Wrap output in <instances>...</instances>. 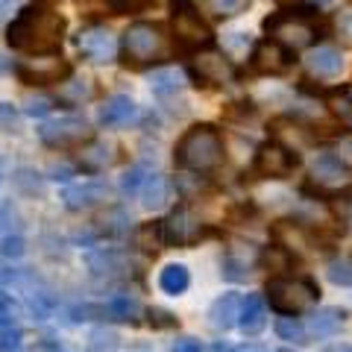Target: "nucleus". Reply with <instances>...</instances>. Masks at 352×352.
Instances as JSON below:
<instances>
[{"label":"nucleus","instance_id":"obj_1","mask_svg":"<svg viewBox=\"0 0 352 352\" xmlns=\"http://www.w3.org/2000/svg\"><path fill=\"white\" fill-rule=\"evenodd\" d=\"M65 38V18L47 6H24L6 27L9 47L27 56L59 53Z\"/></svg>","mask_w":352,"mask_h":352},{"label":"nucleus","instance_id":"obj_2","mask_svg":"<svg viewBox=\"0 0 352 352\" xmlns=\"http://www.w3.org/2000/svg\"><path fill=\"white\" fill-rule=\"evenodd\" d=\"M223 156H226L223 135H220V129H214L212 124H194L191 129H185L173 150L176 168L191 170V173L217 170L220 164H223Z\"/></svg>","mask_w":352,"mask_h":352},{"label":"nucleus","instance_id":"obj_3","mask_svg":"<svg viewBox=\"0 0 352 352\" xmlns=\"http://www.w3.org/2000/svg\"><path fill=\"white\" fill-rule=\"evenodd\" d=\"M120 53H124V62L129 68H147V65H156L170 56V41L159 24L135 21L120 38Z\"/></svg>","mask_w":352,"mask_h":352},{"label":"nucleus","instance_id":"obj_4","mask_svg":"<svg viewBox=\"0 0 352 352\" xmlns=\"http://www.w3.org/2000/svg\"><path fill=\"white\" fill-rule=\"evenodd\" d=\"M320 300V288L311 279H291V276H279L267 282V302L270 308H276L285 317H296L311 311Z\"/></svg>","mask_w":352,"mask_h":352},{"label":"nucleus","instance_id":"obj_5","mask_svg":"<svg viewBox=\"0 0 352 352\" xmlns=\"http://www.w3.org/2000/svg\"><path fill=\"white\" fill-rule=\"evenodd\" d=\"M264 30H267V36L273 41H279L285 44L288 50H302L308 47L314 38H317V21L305 12V9H291V12H276L273 18L264 21Z\"/></svg>","mask_w":352,"mask_h":352},{"label":"nucleus","instance_id":"obj_6","mask_svg":"<svg viewBox=\"0 0 352 352\" xmlns=\"http://www.w3.org/2000/svg\"><path fill=\"white\" fill-rule=\"evenodd\" d=\"M170 27L176 41L182 44L185 50H203L212 47V30L200 18V12L194 9L191 0H173L170 3Z\"/></svg>","mask_w":352,"mask_h":352},{"label":"nucleus","instance_id":"obj_7","mask_svg":"<svg viewBox=\"0 0 352 352\" xmlns=\"http://www.w3.org/2000/svg\"><path fill=\"white\" fill-rule=\"evenodd\" d=\"M300 153L291 150L288 144H279V141H267L261 144L256 159H252V170L264 179H288L300 168Z\"/></svg>","mask_w":352,"mask_h":352},{"label":"nucleus","instance_id":"obj_8","mask_svg":"<svg viewBox=\"0 0 352 352\" xmlns=\"http://www.w3.org/2000/svg\"><path fill=\"white\" fill-rule=\"evenodd\" d=\"M15 74L27 85H53V82H62L65 76H71V65L62 56H56V53H47V56H30L24 62H18Z\"/></svg>","mask_w":352,"mask_h":352},{"label":"nucleus","instance_id":"obj_9","mask_svg":"<svg viewBox=\"0 0 352 352\" xmlns=\"http://www.w3.org/2000/svg\"><path fill=\"white\" fill-rule=\"evenodd\" d=\"M191 74L197 76V82L203 85H229L235 82V65L226 59V53H220L214 47H203L197 50V56L191 62Z\"/></svg>","mask_w":352,"mask_h":352},{"label":"nucleus","instance_id":"obj_10","mask_svg":"<svg viewBox=\"0 0 352 352\" xmlns=\"http://www.w3.org/2000/svg\"><path fill=\"white\" fill-rule=\"evenodd\" d=\"M250 65H252V71L256 74L282 76L296 65V56H294V50L285 47V44L273 41V38H264V41L256 44V50H252Z\"/></svg>","mask_w":352,"mask_h":352},{"label":"nucleus","instance_id":"obj_11","mask_svg":"<svg viewBox=\"0 0 352 352\" xmlns=\"http://www.w3.org/2000/svg\"><path fill=\"white\" fill-rule=\"evenodd\" d=\"M38 135L44 144L56 147V150H68V147H80L82 141L91 138V129L82 118H59V120H50L38 129Z\"/></svg>","mask_w":352,"mask_h":352},{"label":"nucleus","instance_id":"obj_12","mask_svg":"<svg viewBox=\"0 0 352 352\" xmlns=\"http://www.w3.org/2000/svg\"><path fill=\"white\" fill-rule=\"evenodd\" d=\"M76 47H80V53L88 59V62H112L115 59V36L109 32L106 27H85L80 30V36H76Z\"/></svg>","mask_w":352,"mask_h":352},{"label":"nucleus","instance_id":"obj_13","mask_svg":"<svg viewBox=\"0 0 352 352\" xmlns=\"http://www.w3.org/2000/svg\"><path fill=\"white\" fill-rule=\"evenodd\" d=\"M162 229H164V244H170V247L191 244L197 238V232H200L188 208H176V212H170L168 220H162Z\"/></svg>","mask_w":352,"mask_h":352},{"label":"nucleus","instance_id":"obj_14","mask_svg":"<svg viewBox=\"0 0 352 352\" xmlns=\"http://www.w3.org/2000/svg\"><path fill=\"white\" fill-rule=\"evenodd\" d=\"M308 65V74L317 76V80H335L344 71V53L335 50V47H314L311 53L305 56Z\"/></svg>","mask_w":352,"mask_h":352},{"label":"nucleus","instance_id":"obj_15","mask_svg":"<svg viewBox=\"0 0 352 352\" xmlns=\"http://www.w3.org/2000/svg\"><path fill=\"white\" fill-rule=\"evenodd\" d=\"M109 197V188L106 182H80V185H71V188H65L62 200L68 208H74V212H82V208H91L97 203H103Z\"/></svg>","mask_w":352,"mask_h":352},{"label":"nucleus","instance_id":"obj_16","mask_svg":"<svg viewBox=\"0 0 352 352\" xmlns=\"http://www.w3.org/2000/svg\"><path fill=\"white\" fill-rule=\"evenodd\" d=\"M238 326H241V332L250 335V338L264 332V326H267V302H264L261 294H250L247 300L241 302Z\"/></svg>","mask_w":352,"mask_h":352},{"label":"nucleus","instance_id":"obj_17","mask_svg":"<svg viewBox=\"0 0 352 352\" xmlns=\"http://www.w3.org/2000/svg\"><path fill=\"white\" fill-rule=\"evenodd\" d=\"M311 182L320 185V188L335 191V188H340V185L346 182V168L335 156H320L311 164Z\"/></svg>","mask_w":352,"mask_h":352},{"label":"nucleus","instance_id":"obj_18","mask_svg":"<svg viewBox=\"0 0 352 352\" xmlns=\"http://www.w3.org/2000/svg\"><path fill=\"white\" fill-rule=\"evenodd\" d=\"M135 100L126 94H115V97H109V100L100 106V124L103 126H124L129 124L132 118H135Z\"/></svg>","mask_w":352,"mask_h":352},{"label":"nucleus","instance_id":"obj_19","mask_svg":"<svg viewBox=\"0 0 352 352\" xmlns=\"http://www.w3.org/2000/svg\"><path fill=\"white\" fill-rule=\"evenodd\" d=\"M238 314H241V296L238 294H223L220 300H214L212 305V311H208V317H212V323L214 329H232L238 323Z\"/></svg>","mask_w":352,"mask_h":352},{"label":"nucleus","instance_id":"obj_20","mask_svg":"<svg viewBox=\"0 0 352 352\" xmlns=\"http://www.w3.org/2000/svg\"><path fill=\"white\" fill-rule=\"evenodd\" d=\"M173 200V185L170 179H164V176H156L153 173L150 179L144 182V188H141V203L144 208H162L164 203Z\"/></svg>","mask_w":352,"mask_h":352},{"label":"nucleus","instance_id":"obj_21","mask_svg":"<svg viewBox=\"0 0 352 352\" xmlns=\"http://www.w3.org/2000/svg\"><path fill=\"white\" fill-rule=\"evenodd\" d=\"M159 285H162V291L164 294H170V296H179L188 291V285H191V273L185 264H168L162 273H159Z\"/></svg>","mask_w":352,"mask_h":352},{"label":"nucleus","instance_id":"obj_22","mask_svg":"<svg viewBox=\"0 0 352 352\" xmlns=\"http://www.w3.org/2000/svg\"><path fill=\"white\" fill-rule=\"evenodd\" d=\"M135 247H138L141 252H147V256H156V252L164 247V229H162L159 220L138 226V232H135Z\"/></svg>","mask_w":352,"mask_h":352},{"label":"nucleus","instance_id":"obj_23","mask_svg":"<svg viewBox=\"0 0 352 352\" xmlns=\"http://www.w3.org/2000/svg\"><path fill=\"white\" fill-rule=\"evenodd\" d=\"M112 147L109 144H103V141H91L88 147H82L80 150V164H82V170H91V173H97V170H103L109 162H112V153H109Z\"/></svg>","mask_w":352,"mask_h":352},{"label":"nucleus","instance_id":"obj_24","mask_svg":"<svg viewBox=\"0 0 352 352\" xmlns=\"http://www.w3.org/2000/svg\"><path fill=\"white\" fill-rule=\"evenodd\" d=\"M326 106L332 109L340 120L352 124V85H340V88L326 91Z\"/></svg>","mask_w":352,"mask_h":352},{"label":"nucleus","instance_id":"obj_25","mask_svg":"<svg viewBox=\"0 0 352 352\" xmlns=\"http://www.w3.org/2000/svg\"><path fill=\"white\" fill-rule=\"evenodd\" d=\"M261 264L267 270H273V273H285L291 267V252L285 250V247H264V252H261Z\"/></svg>","mask_w":352,"mask_h":352},{"label":"nucleus","instance_id":"obj_26","mask_svg":"<svg viewBox=\"0 0 352 352\" xmlns=\"http://www.w3.org/2000/svg\"><path fill=\"white\" fill-rule=\"evenodd\" d=\"M344 311H338V308H326V311H320L314 317V332L317 335H335L338 329H340V323H344Z\"/></svg>","mask_w":352,"mask_h":352},{"label":"nucleus","instance_id":"obj_27","mask_svg":"<svg viewBox=\"0 0 352 352\" xmlns=\"http://www.w3.org/2000/svg\"><path fill=\"white\" fill-rule=\"evenodd\" d=\"M250 6V0H206V9L214 18H232L238 12H244Z\"/></svg>","mask_w":352,"mask_h":352},{"label":"nucleus","instance_id":"obj_28","mask_svg":"<svg viewBox=\"0 0 352 352\" xmlns=\"http://www.w3.org/2000/svg\"><path fill=\"white\" fill-rule=\"evenodd\" d=\"M182 88V76L176 74V71H159V74H153V91L156 94H176Z\"/></svg>","mask_w":352,"mask_h":352},{"label":"nucleus","instance_id":"obj_29","mask_svg":"<svg viewBox=\"0 0 352 352\" xmlns=\"http://www.w3.org/2000/svg\"><path fill=\"white\" fill-rule=\"evenodd\" d=\"M276 335L282 340H294V344H305V329L294 317H279L276 320Z\"/></svg>","mask_w":352,"mask_h":352},{"label":"nucleus","instance_id":"obj_30","mask_svg":"<svg viewBox=\"0 0 352 352\" xmlns=\"http://www.w3.org/2000/svg\"><path fill=\"white\" fill-rule=\"evenodd\" d=\"M329 279L340 288H349L352 285V258H335L329 264Z\"/></svg>","mask_w":352,"mask_h":352},{"label":"nucleus","instance_id":"obj_31","mask_svg":"<svg viewBox=\"0 0 352 352\" xmlns=\"http://www.w3.org/2000/svg\"><path fill=\"white\" fill-rule=\"evenodd\" d=\"M109 311H112L118 320H132V317L138 314V302L124 294V296H115V300L109 302Z\"/></svg>","mask_w":352,"mask_h":352},{"label":"nucleus","instance_id":"obj_32","mask_svg":"<svg viewBox=\"0 0 352 352\" xmlns=\"http://www.w3.org/2000/svg\"><path fill=\"white\" fill-rule=\"evenodd\" d=\"M21 346V326L0 323V352H15Z\"/></svg>","mask_w":352,"mask_h":352},{"label":"nucleus","instance_id":"obj_33","mask_svg":"<svg viewBox=\"0 0 352 352\" xmlns=\"http://www.w3.org/2000/svg\"><path fill=\"white\" fill-rule=\"evenodd\" d=\"M150 176H153V173H150L147 168H141V164H135L132 170H126V173H124V182H120V185H124V191L135 194V191L144 188V182L150 179Z\"/></svg>","mask_w":352,"mask_h":352},{"label":"nucleus","instance_id":"obj_34","mask_svg":"<svg viewBox=\"0 0 352 352\" xmlns=\"http://www.w3.org/2000/svg\"><path fill=\"white\" fill-rule=\"evenodd\" d=\"M18 317H21L18 300H12V294L0 291V323H18Z\"/></svg>","mask_w":352,"mask_h":352},{"label":"nucleus","instance_id":"obj_35","mask_svg":"<svg viewBox=\"0 0 352 352\" xmlns=\"http://www.w3.org/2000/svg\"><path fill=\"white\" fill-rule=\"evenodd\" d=\"M332 156L344 164L346 170H352V135H344V138H338V144H335V153Z\"/></svg>","mask_w":352,"mask_h":352},{"label":"nucleus","instance_id":"obj_36","mask_svg":"<svg viewBox=\"0 0 352 352\" xmlns=\"http://www.w3.org/2000/svg\"><path fill=\"white\" fill-rule=\"evenodd\" d=\"M106 3L120 15V12H138V9H144L150 0H106Z\"/></svg>","mask_w":352,"mask_h":352},{"label":"nucleus","instance_id":"obj_37","mask_svg":"<svg viewBox=\"0 0 352 352\" xmlns=\"http://www.w3.org/2000/svg\"><path fill=\"white\" fill-rule=\"evenodd\" d=\"M0 252H3V256H21V252H24V241H21L18 235L15 238L3 235L0 238Z\"/></svg>","mask_w":352,"mask_h":352},{"label":"nucleus","instance_id":"obj_38","mask_svg":"<svg viewBox=\"0 0 352 352\" xmlns=\"http://www.w3.org/2000/svg\"><path fill=\"white\" fill-rule=\"evenodd\" d=\"M150 326H156V329L176 326V317L170 311H164V308H153V311H150Z\"/></svg>","mask_w":352,"mask_h":352},{"label":"nucleus","instance_id":"obj_39","mask_svg":"<svg viewBox=\"0 0 352 352\" xmlns=\"http://www.w3.org/2000/svg\"><path fill=\"white\" fill-rule=\"evenodd\" d=\"M170 352H203V344L197 338H182V340H176Z\"/></svg>","mask_w":352,"mask_h":352},{"label":"nucleus","instance_id":"obj_40","mask_svg":"<svg viewBox=\"0 0 352 352\" xmlns=\"http://www.w3.org/2000/svg\"><path fill=\"white\" fill-rule=\"evenodd\" d=\"M338 30H340V36H344L346 41H352V15H340Z\"/></svg>","mask_w":352,"mask_h":352},{"label":"nucleus","instance_id":"obj_41","mask_svg":"<svg viewBox=\"0 0 352 352\" xmlns=\"http://www.w3.org/2000/svg\"><path fill=\"white\" fill-rule=\"evenodd\" d=\"M27 112H30V115H44V112H50V103H47V100H32V103L27 106Z\"/></svg>","mask_w":352,"mask_h":352},{"label":"nucleus","instance_id":"obj_42","mask_svg":"<svg viewBox=\"0 0 352 352\" xmlns=\"http://www.w3.org/2000/svg\"><path fill=\"white\" fill-rule=\"evenodd\" d=\"M212 352H232V346H229L226 340H217V344L212 346Z\"/></svg>","mask_w":352,"mask_h":352},{"label":"nucleus","instance_id":"obj_43","mask_svg":"<svg viewBox=\"0 0 352 352\" xmlns=\"http://www.w3.org/2000/svg\"><path fill=\"white\" fill-rule=\"evenodd\" d=\"M232 352H264V349L256 346V344H247V346H238V349H232Z\"/></svg>","mask_w":352,"mask_h":352},{"label":"nucleus","instance_id":"obj_44","mask_svg":"<svg viewBox=\"0 0 352 352\" xmlns=\"http://www.w3.org/2000/svg\"><path fill=\"white\" fill-rule=\"evenodd\" d=\"M3 71H6V59H3V56H0V74H3Z\"/></svg>","mask_w":352,"mask_h":352},{"label":"nucleus","instance_id":"obj_45","mask_svg":"<svg viewBox=\"0 0 352 352\" xmlns=\"http://www.w3.org/2000/svg\"><path fill=\"white\" fill-rule=\"evenodd\" d=\"M338 352H352V346H344V349H338Z\"/></svg>","mask_w":352,"mask_h":352},{"label":"nucleus","instance_id":"obj_46","mask_svg":"<svg viewBox=\"0 0 352 352\" xmlns=\"http://www.w3.org/2000/svg\"><path fill=\"white\" fill-rule=\"evenodd\" d=\"M317 3H329V0H317Z\"/></svg>","mask_w":352,"mask_h":352},{"label":"nucleus","instance_id":"obj_47","mask_svg":"<svg viewBox=\"0 0 352 352\" xmlns=\"http://www.w3.org/2000/svg\"><path fill=\"white\" fill-rule=\"evenodd\" d=\"M279 352H294V349H279Z\"/></svg>","mask_w":352,"mask_h":352},{"label":"nucleus","instance_id":"obj_48","mask_svg":"<svg viewBox=\"0 0 352 352\" xmlns=\"http://www.w3.org/2000/svg\"><path fill=\"white\" fill-rule=\"evenodd\" d=\"M0 3H3V0H0Z\"/></svg>","mask_w":352,"mask_h":352}]
</instances>
